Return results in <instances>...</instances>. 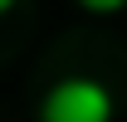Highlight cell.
Returning <instances> with one entry per match:
<instances>
[{"instance_id":"7a4b0ae2","label":"cell","mask_w":127,"mask_h":122,"mask_svg":"<svg viewBox=\"0 0 127 122\" xmlns=\"http://www.w3.org/2000/svg\"><path fill=\"white\" fill-rule=\"evenodd\" d=\"M83 15H93V20H117L127 15V0H73Z\"/></svg>"},{"instance_id":"3957f363","label":"cell","mask_w":127,"mask_h":122,"mask_svg":"<svg viewBox=\"0 0 127 122\" xmlns=\"http://www.w3.org/2000/svg\"><path fill=\"white\" fill-rule=\"evenodd\" d=\"M15 5H20V0H0V20H5V15H15Z\"/></svg>"},{"instance_id":"6da1fadb","label":"cell","mask_w":127,"mask_h":122,"mask_svg":"<svg viewBox=\"0 0 127 122\" xmlns=\"http://www.w3.org/2000/svg\"><path fill=\"white\" fill-rule=\"evenodd\" d=\"M117 117H122L117 88L93 73L54 78L34 103V122H117Z\"/></svg>"}]
</instances>
